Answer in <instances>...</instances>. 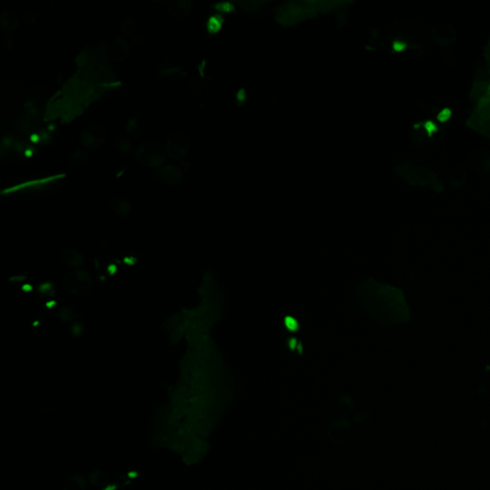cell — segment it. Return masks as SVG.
<instances>
[{
    "mask_svg": "<svg viewBox=\"0 0 490 490\" xmlns=\"http://www.w3.org/2000/svg\"><path fill=\"white\" fill-rule=\"evenodd\" d=\"M126 131L128 135L132 137H137L141 134L142 128L139 122L138 117H132L130 118L126 125Z\"/></svg>",
    "mask_w": 490,
    "mask_h": 490,
    "instance_id": "cell-20",
    "label": "cell"
},
{
    "mask_svg": "<svg viewBox=\"0 0 490 490\" xmlns=\"http://www.w3.org/2000/svg\"><path fill=\"white\" fill-rule=\"evenodd\" d=\"M160 179L168 185H177L183 180V171L175 165L168 164L159 168Z\"/></svg>",
    "mask_w": 490,
    "mask_h": 490,
    "instance_id": "cell-10",
    "label": "cell"
},
{
    "mask_svg": "<svg viewBox=\"0 0 490 490\" xmlns=\"http://www.w3.org/2000/svg\"><path fill=\"white\" fill-rule=\"evenodd\" d=\"M143 42H144L143 37H135V38L132 39L131 43H133V44H141Z\"/></svg>",
    "mask_w": 490,
    "mask_h": 490,
    "instance_id": "cell-26",
    "label": "cell"
},
{
    "mask_svg": "<svg viewBox=\"0 0 490 490\" xmlns=\"http://www.w3.org/2000/svg\"><path fill=\"white\" fill-rule=\"evenodd\" d=\"M191 148V142L188 134L184 131L173 132L167 140V155L173 160H183Z\"/></svg>",
    "mask_w": 490,
    "mask_h": 490,
    "instance_id": "cell-5",
    "label": "cell"
},
{
    "mask_svg": "<svg viewBox=\"0 0 490 490\" xmlns=\"http://www.w3.org/2000/svg\"><path fill=\"white\" fill-rule=\"evenodd\" d=\"M355 294L359 307L382 326L400 324L409 318L403 292L395 286L368 279L356 286Z\"/></svg>",
    "mask_w": 490,
    "mask_h": 490,
    "instance_id": "cell-1",
    "label": "cell"
},
{
    "mask_svg": "<svg viewBox=\"0 0 490 490\" xmlns=\"http://www.w3.org/2000/svg\"><path fill=\"white\" fill-rule=\"evenodd\" d=\"M20 22V16L14 10H6L0 16V28L5 33H12L16 31Z\"/></svg>",
    "mask_w": 490,
    "mask_h": 490,
    "instance_id": "cell-13",
    "label": "cell"
},
{
    "mask_svg": "<svg viewBox=\"0 0 490 490\" xmlns=\"http://www.w3.org/2000/svg\"><path fill=\"white\" fill-rule=\"evenodd\" d=\"M467 171L464 167L456 166L450 171L449 174H448L449 184L453 188L459 189L465 184V182L467 180Z\"/></svg>",
    "mask_w": 490,
    "mask_h": 490,
    "instance_id": "cell-14",
    "label": "cell"
},
{
    "mask_svg": "<svg viewBox=\"0 0 490 490\" xmlns=\"http://www.w3.org/2000/svg\"><path fill=\"white\" fill-rule=\"evenodd\" d=\"M64 261L70 267L73 268H78L83 265L85 259L84 257L82 256L78 251L74 249H68L64 253Z\"/></svg>",
    "mask_w": 490,
    "mask_h": 490,
    "instance_id": "cell-16",
    "label": "cell"
},
{
    "mask_svg": "<svg viewBox=\"0 0 490 490\" xmlns=\"http://www.w3.org/2000/svg\"><path fill=\"white\" fill-rule=\"evenodd\" d=\"M338 407L343 414L347 415V414L350 413L353 409V400L351 399V397L350 396L345 395L340 397L339 402H338Z\"/></svg>",
    "mask_w": 490,
    "mask_h": 490,
    "instance_id": "cell-22",
    "label": "cell"
},
{
    "mask_svg": "<svg viewBox=\"0 0 490 490\" xmlns=\"http://www.w3.org/2000/svg\"><path fill=\"white\" fill-rule=\"evenodd\" d=\"M168 10L173 18L183 20L191 14L192 2L190 0H171L168 3Z\"/></svg>",
    "mask_w": 490,
    "mask_h": 490,
    "instance_id": "cell-12",
    "label": "cell"
},
{
    "mask_svg": "<svg viewBox=\"0 0 490 490\" xmlns=\"http://www.w3.org/2000/svg\"><path fill=\"white\" fill-rule=\"evenodd\" d=\"M350 434V425L345 419H338L330 423L328 427V436L332 443H341Z\"/></svg>",
    "mask_w": 490,
    "mask_h": 490,
    "instance_id": "cell-8",
    "label": "cell"
},
{
    "mask_svg": "<svg viewBox=\"0 0 490 490\" xmlns=\"http://www.w3.org/2000/svg\"><path fill=\"white\" fill-rule=\"evenodd\" d=\"M431 36L433 41L441 46H450L457 40L455 28L448 23L435 24L431 30Z\"/></svg>",
    "mask_w": 490,
    "mask_h": 490,
    "instance_id": "cell-7",
    "label": "cell"
},
{
    "mask_svg": "<svg viewBox=\"0 0 490 490\" xmlns=\"http://www.w3.org/2000/svg\"><path fill=\"white\" fill-rule=\"evenodd\" d=\"M23 21L27 24H34L38 21V15L33 11H27L23 15Z\"/></svg>",
    "mask_w": 490,
    "mask_h": 490,
    "instance_id": "cell-24",
    "label": "cell"
},
{
    "mask_svg": "<svg viewBox=\"0 0 490 490\" xmlns=\"http://www.w3.org/2000/svg\"><path fill=\"white\" fill-rule=\"evenodd\" d=\"M122 34L126 38H131L137 29V24L132 17H128L122 23Z\"/></svg>",
    "mask_w": 490,
    "mask_h": 490,
    "instance_id": "cell-19",
    "label": "cell"
},
{
    "mask_svg": "<svg viewBox=\"0 0 490 490\" xmlns=\"http://www.w3.org/2000/svg\"><path fill=\"white\" fill-rule=\"evenodd\" d=\"M350 1L337 0H291L281 3L275 9V19L284 27L295 26L317 17L320 14L344 13Z\"/></svg>",
    "mask_w": 490,
    "mask_h": 490,
    "instance_id": "cell-2",
    "label": "cell"
},
{
    "mask_svg": "<svg viewBox=\"0 0 490 490\" xmlns=\"http://www.w3.org/2000/svg\"><path fill=\"white\" fill-rule=\"evenodd\" d=\"M238 4L242 7V9L248 14H257V12L261 9V6L265 4L263 1H241Z\"/></svg>",
    "mask_w": 490,
    "mask_h": 490,
    "instance_id": "cell-21",
    "label": "cell"
},
{
    "mask_svg": "<svg viewBox=\"0 0 490 490\" xmlns=\"http://www.w3.org/2000/svg\"><path fill=\"white\" fill-rule=\"evenodd\" d=\"M16 44H17L16 39L12 35L6 36L5 41H4V45H5L6 49H8L9 51H13L16 47Z\"/></svg>",
    "mask_w": 490,
    "mask_h": 490,
    "instance_id": "cell-25",
    "label": "cell"
},
{
    "mask_svg": "<svg viewBox=\"0 0 490 490\" xmlns=\"http://www.w3.org/2000/svg\"><path fill=\"white\" fill-rule=\"evenodd\" d=\"M468 165L479 175H488L490 173V155L486 152L472 153L469 156Z\"/></svg>",
    "mask_w": 490,
    "mask_h": 490,
    "instance_id": "cell-9",
    "label": "cell"
},
{
    "mask_svg": "<svg viewBox=\"0 0 490 490\" xmlns=\"http://www.w3.org/2000/svg\"><path fill=\"white\" fill-rule=\"evenodd\" d=\"M107 130L101 126H90L80 136L81 144L86 149H100L107 140Z\"/></svg>",
    "mask_w": 490,
    "mask_h": 490,
    "instance_id": "cell-6",
    "label": "cell"
},
{
    "mask_svg": "<svg viewBox=\"0 0 490 490\" xmlns=\"http://www.w3.org/2000/svg\"><path fill=\"white\" fill-rule=\"evenodd\" d=\"M110 207L114 213H117L118 215H121V216L128 215V213H130V209H131L130 203L128 202V200L121 198V197H115V198L111 199Z\"/></svg>",
    "mask_w": 490,
    "mask_h": 490,
    "instance_id": "cell-15",
    "label": "cell"
},
{
    "mask_svg": "<svg viewBox=\"0 0 490 490\" xmlns=\"http://www.w3.org/2000/svg\"><path fill=\"white\" fill-rule=\"evenodd\" d=\"M85 488V481L81 477H73L66 483L64 490H84Z\"/></svg>",
    "mask_w": 490,
    "mask_h": 490,
    "instance_id": "cell-23",
    "label": "cell"
},
{
    "mask_svg": "<svg viewBox=\"0 0 490 490\" xmlns=\"http://www.w3.org/2000/svg\"><path fill=\"white\" fill-rule=\"evenodd\" d=\"M64 285L70 293L85 296L92 287V280L86 272L77 269L64 276Z\"/></svg>",
    "mask_w": 490,
    "mask_h": 490,
    "instance_id": "cell-4",
    "label": "cell"
},
{
    "mask_svg": "<svg viewBox=\"0 0 490 490\" xmlns=\"http://www.w3.org/2000/svg\"><path fill=\"white\" fill-rule=\"evenodd\" d=\"M167 156L166 149L155 142L143 143L135 151L137 161L143 166L152 169H158L164 166Z\"/></svg>",
    "mask_w": 490,
    "mask_h": 490,
    "instance_id": "cell-3",
    "label": "cell"
},
{
    "mask_svg": "<svg viewBox=\"0 0 490 490\" xmlns=\"http://www.w3.org/2000/svg\"><path fill=\"white\" fill-rule=\"evenodd\" d=\"M87 159H88L87 149H78L70 155L69 163L72 167H81L86 163Z\"/></svg>",
    "mask_w": 490,
    "mask_h": 490,
    "instance_id": "cell-18",
    "label": "cell"
},
{
    "mask_svg": "<svg viewBox=\"0 0 490 490\" xmlns=\"http://www.w3.org/2000/svg\"><path fill=\"white\" fill-rule=\"evenodd\" d=\"M115 149L123 156H127L132 149L130 138L125 133H120L115 140Z\"/></svg>",
    "mask_w": 490,
    "mask_h": 490,
    "instance_id": "cell-17",
    "label": "cell"
},
{
    "mask_svg": "<svg viewBox=\"0 0 490 490\" xmlns=\"http://www.w3.org/2000/svg\"><path fill=\"white\" fill-rule=\"evenodd\" d=\"M130 43L126 38H116L110 46V55L115 62H124L129 55Z\"/></svg>",
    "mask_w": 490,
    "mask_h": 490,
    "instance_id": "cell-11",
    "label": "cell"
}]
</instances>
